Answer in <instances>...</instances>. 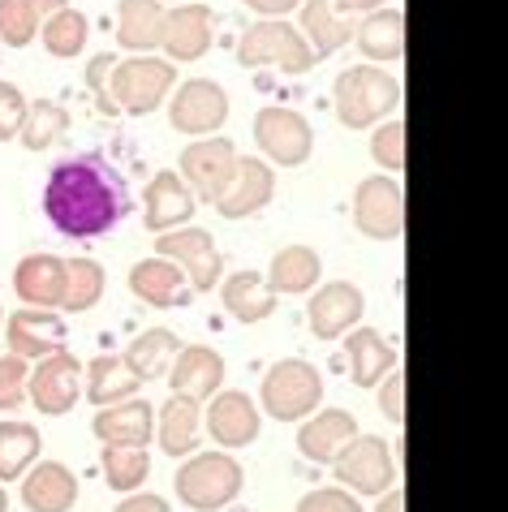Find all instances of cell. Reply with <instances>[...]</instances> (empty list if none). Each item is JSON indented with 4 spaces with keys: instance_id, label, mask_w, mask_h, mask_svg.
<instances>
[{
    "instance_id": "6da1fadb",
    "label": "cell",
    "mask_w": 508,
    "mask_h": 512,
    "mask_svg": "<svg viewBox=\"0 0 508 512\" xmlns=\"http://www.w3.org/2000/svg\"><path fill=\"white\" fill-rule=\"evenodd\" d=\"M130 186L121 168L104 155H69L56 160L44 186V211L65 237H104L130 216Z\"/></svg>"
},
{
    "instance_id": "7a4b0ae2",
    "label": "cell",
    "mask_w": 508,
    "mask_h": 512,
    "mask_svg": "<svg viewBox=\"0 0 508 512\" xmlns=\"http://www.w3.org/2000/svg\"><path fill=\"white\" fill-rule=\"evenodd\" d=\"M332 99H336V117H341V125L366 130V125L384 121L388 112L401 104V82L392 74H384L379 65H354L336 78Z\"/></svg>"
},
{
    "instance_id": "3957f363",
    "label": "cell",
    "mask_w": 508,
    "mask_h": 512,
    "mask_svg": "<svg viewBox=\"0 0 508 512\" xmlns=\"http://www.w3.org/2000/svg\"><path fill=\"white\" fill-rule=\"evenodd\" d=\"M177 500L194 512H216L242 491V465L229 452H199L177 469Z\"/></svg>"
},
{
    "instance_id": "277c9868",
    "label": "cell",
    "mask_w": 508,
    "mask_h": 512,
    "mask_svg": "<svg viewBox=\"0 0 508 512\" xmlns=\"http://www.w3.org/2000/svg\"><path fill=\"white\" fill-rule=\"evenodd\" d=\"M168 87H177V69L173 61H160V56H130V61H117L108 74V95L117 112H155L164 104Z\"/></svg>"
},
{
    "instance_id": "5b68a950",
    "label": "cell",
    "mask_w": 508,
    "mask_h": 512,
    "mask_svg": "<svg viewBox=\"0 0 508 512\" xmlns=\"http://www.w3.org/2000/svg\"><path fill=\"white\" fill-rule=\"evenodd\" d=\"M319 396H323L319 371L310 362H298V358L276 362L272 371L263 375V388H259V401H263V409L276 422H302V418H310V414H315V405H319Z\"/></svg>"
},
{
    "instance_id": "8992f818",
    "label": "cell",
    "mask_w": 508,
    "mask_h": 512,
    "mask_svg": "<svg viewBox=\"0 0 508 512\" xmlns=\"http://www.w3.org/2000/svg\"><path fill=\"white\" fill-rule=\"evenodd\" d=\"M237 61H242L246 69L276 65L280 74H306V69L315 65V56H310L306 39L293 31L289 22L263 18L242 35V44H237Z\"/></svg>"
},
{
    "instance_id": "52a82bcc",
    "label": "cell",
    "mask_w": 508,
    "mask_h": 512,
    "mask_svg": "<svg viewBox=\"0 0 508 512\" xmlns=\"http://www.w3.org/2000/svg\"><path fill=\"white\" fill-rule=\"evenodd\" d=\"M336 478L358 495H384L397 482V452L375 435H354L349 444L332 457Z\"/></svg>"
},
{
    "instance_id": "ba28073f",
    "label": "cell",
    "mask_w": 508,
    "mask_h": 512,
    "mask_svg": "<svg viewBox=\"0 0 508 512\" xmlns=\"http://www.w3.org/2000/svg\"><path fill=\"white\" fill-rule=\"evenodd\" d=\"M237 160H242V155H237V147L229 138H199L181 151V181L190 186L194 198L216 203V198L229 190Z\"/></svg>"
},
{
    "instance_id": "9c48e42d",
    "label": "cell",
    "mask_w": 508,
    "mask_h": 512,
    "mask_svg": "<svg viewBox=\"0 0 508 512\" xmlns=\"http://www.w3.org/2000/svg\"><path fill=\"white\" fill-rule=\"evenodd\" d=\"M254 142L280 168H298L315 151V134H310L302 112H293V108H263L254 117Z\"/></svg>"
},
{
    "instance_id": "30bf717a",
    "label": "cell",
    "mask_w": 508,
    "mask_h": 512,
    "mask_svg": "<svg viewBox=\"0 0 508 512\" xmlns=\"http://www.w3.org/2000/svg\"><path fill=\"white\" fill-rule=\"evenodd\" d=\"M168 117H173V125L181 134L211 138L224 121H229V95H224V87L211 82V78H190V82L177 87Z\"/></svg>"
},
{
    "instance_id": "8fae6325",
    "label": "cell",
    "mask_w": 508,
    "mask_h": 512,
    "mask_svg": "<svg viewBox=\"0 0 508 512\" xmlns=\"http://www.w3.org/2000/svg\"><path fill=\"white\" fill-rule=\"evenodd\" d=\"M354 220L366 237L397 241L405 229V194L392 177H366L354 194Z\"/></svg>"
},
{
    "instance_id": "7c38bea8",
    "label": "cell",
    "mask_w": 508,
    "mask_h": 512,
    "mask_svg": "<svg viewBox=\"0 0 508 512\" xmlns=\"http://www.w3.org/2000/svg\"><path fill=\"white\" fill-rule=\"evenodd\" d=\"M82 396V366L74 353H48L39 358V371L31 375V401L39 414H69L74 401Z\"/></svg>"
},
{
    "instance_id": "4fadbf2b",
    "label": "cell",
    "mask_w": 508,
    "mask_h": 512,
    "mask_svg": "<svg viewBox=\"0 0 508 512\" xmlns=\"http://www.w3.org/2000/svg\"><path fill=\"white\" fill-rule=\"evenodd\" d=\"M155 250H160V259H177L181 267H186L194 293H211V284L220 280V254H216V241H211L207 229H173V233H160Z\"/></svg>"
},
{
    "instance_id": "5bb4252c",
    "label": "cell",
    "mask_w": 508,
    "mask_h": 512,
    "mask_svg": "<svg viewBox=\"0 0 508 512\" xmlns=\"http://www.w3.org/2000/svg\"><path fill=\"white\" fill-rule=\"evenodd\" d=\"M9 353L18 358H48V353H61L65 349V336L69 327L56 310H39V306H22L18 315H9Z\"/></svg>"
},
{
    "instance_id": "9a60e30c",
    "label": "cell",
    "mask_w": 508,
    "mask_h": 512,
    "mask_svg": "<svg viewBox=\"0 0 508 512\" xmlns=\"http://www.w3.org/2000/svg\"><path fill=\"white\" fill-rule=\"evenodd\" d=\"M362 310H366V302H362L358 284L332 280V284H323V289L310 297L306 319H310V327H315L319 340H336V336H345L349 327H358Z\"/></svg>"
},
{
    "instance_id": "2e32d148",
    "label": "cell",
    "mask_w": 508,
    "mask_h": 512,
    "mask_svg": "<svg viewBox=\"0 0 508 512\" xmlns=\"http://www.w3.org/2000/svg\"><path fill=\"white\" fill-rule=\"evenodd\" d=\"M91 431L104 439V444H121V448H147L155 435V409L143 396H125L117 405H104L95 414Z\"/></svg>"
},
{
    "instance_id": "e0dca14e",
    "label": "cell",
    "mask_w": 508,
    "mask_h": 512,
    "mask_svg": "<svg viewBox=\"0 0 508 512\" xmlns=\"http://www.w3.org/2000/svg\"><path fill=\"white\" fill-rule=\"evenodd\" d=\"M272 190H276V177L263 160H237V173L229 181V190L216 198V211L224 220H246L272 203Z\"/></svg>"
},
{
    "instance_id": "ac0fdd59",
    "label": "cell",
    "mask_w": 508,
    "mask_h": 512,
    "mask_svg": "<svg viewBox=\"0 0 508 512\" xmlns=\"http://www.w3.org/2000/svg\"><path fill=\"white\" fill-rule=\"evenodd\" d=\"M211 35H216V13L207 5H181L173 13H164V52L173 61H199L211 48Z\"/></svg>"
},
{
    "instance_id": "d6986e66",
    "label": "cell",
    "mask_w": 508,
    "mask_h": 512,
    "mask_svg": "<svg viewBox=\"0 0 508 512\" xmlns=\"http://www.w3.org/2000/svg\"><path fill=\"white\" fill-rule=\"evenodd\" d=\"M65 280H69L65 259H56V254H31L13 272V289H18L26 306L56 310V306H65Z\"/></svg>"
},
{
    "instance_id": "ffe728a7",
    "label": "cell",
    "mask_w": 508,
    "mask_h": 512,
    "mask_svg": "<svg viewBox=\"0 0 508 512\" xmlns=\"http://www.w3.org/2000/svg\"><path fill=\"white\" fill-rule=\"evenodd\" d=\"M194 203H199V198L190 194V186L181 181L177 168H164V173H155L151 186H147V229L173 233L177 224H190Z\"/></svg>"
},
{
    "instance_id": "44dd1931",
    "label": "cell",
    "mask_w": 508,
    "mask_h": 512,
    "mask_svg": "<svg viewBox=\"0 0 508 512\" xmlns=\"http://www.w3.org/2000/svg\"><path fill=\"white\" fill-rule=\"evenodd\" d=\"M168 379H173L177 396L207 401V396L224 383V358L216 349H207V345H181L173 366H168Z\"/></svg>"
},
{
    "instance_id": "7402d4cb",
    "label": "cell",
    "mask_w": 508,
    "mask_h": 512,
    "mask_svg": "<svg viewBox=\"0 0 508 512\" xmlns=\"http://www.w3.org/2000/svg\"><path fill=\"white\" fill-rule=\"evenodd\" d=\"M207 431L224 448H246L259 439V409L246 392H220L207 409Z\"/></svg>"
},
{
    "instance_id": "603a6c76",
    "label": "cell",
    "mask_w": 508,
    "mask_h": 512,
    "mask_svg": "<svg viewBox=\"0 0 508 512\" xmlns=\"http://www.w3.org/2000/svg\"><path fill=\"white\" fill-rule=\"evenodd\" d=\"M354 435H358V422L349 409H323V414H315L298 431V448H302V457H310L315 465H332V457Z\"/></svg>"
},
{
    "instance_id": "cb8c5ba5",
    "label": "cell",
    "mask_w": 508,
    "mask_h": 512,
    "mask_svg": "<svg viewBox=\"0 0 508 512\" xmlns=\"http://www.w3.org/2000/svg\"><path fill=\"white\" fill-rule=\"evenodd\" d=\"M78 500V482L61 461H44L22 478V504L31 512H69Z\"/></svg>"
},
{
    "instance_id": "d4e9b609",
    "label": "cell",
    "mask_w": 508,
    "mask_h": 512,
    "mask_svg": "<svg viewBox=\"0 0 508 512\" xmlns=\"http://www.w3.org/2000/svg\"><path fill=\"white\" fill-rule=\"evenodd\" d=\"M130 289L155 310L186 306L194 297V293H186V276H181V267L173 259H147V263L130 267Z\"/></svg>"
},
{
    "instance_id": "484cf974",
    "label": "cell",
    "mask_w": 508,
    "mask_h": 512,
    "mask_svg": "<svg viewBox=\"0 0 508 512\" xmlns=\"http://www.w3.org/2000/svg\"><path fill=\"white\" fill-rule=\"evenodd\" d=\"M199 435H203L199 401L173 392V401H164L160 418H155V439H160V448L168 457H190V452L199 448Z\"/></svg>"
},
{
    "instance_id": "4316f807",
    "label": "cell",
    "mask_w": 508,
    "mask_h": 512,
    "mask_svg": "<svg viewBox=\"0 0 508 512\" xmlns=\"http://www.w3.org/2000/svg\"><path fill=\"white\" fill-rule=\"evenodd\" d=\"M345 362H349V379L358 388H375L388 371H397V349L379 332H371V327H358L345 340Z\"/></svg>"
},
{
    "instance_id": "83f0119b",
    "label": "cell",
    "mask_w": 508,
    "mask_h": 512,
    "mask_svg": "<svg viewBox=\"0 0 508 512\" xmlns=\"http://www.w3.org/2000/svg\"><path fill=\"white\" fill-rule=\"evenodd\" d=\"M117 44L125 52H151L164 44V9L160 0H121L117 9Z\"/></svg>"
},
{
    "instance_id": "f1b7e54d",
    "label": "cell",
    "mask_w": 508,
    "mask_h": 512,
    "mask_svg": "<svg viewBox=\"0 0 508 512\" xmlns=\"http://www.w3.org/2000/svg\"><path fill=\"white\" fill-rule=\"evenodd\" d=\"M224 310H229L233 319H242V323H263L267 315L276 310V293L267 289V276L259 272H237L224 280Z\"/></svg>"
},
{
    "instance_id": "f546056e",
    "label": "cell",
    "mask_w": 508,
    "mask_h": 512,
    "mask_svg": "<svg viewBox=\"0 0 508 512\" xmlns=\"http://www.w3.org/2000/svg\"><path fill=\"white\" fill-rule=\"evenodd\" d=\"M323 272L319 254L310 246H285L267 267V289L272 293H310Z\"/></svg>"
},
{
    "instance_id": "4dcf8cb0",
    "label": "cell",
    "mask_w": 508,
    "mask_h": 512,
    "mask_svg": "<svg viewBox=\"0 0 508 512\" xmlns=\"http://www.w3.org/2000/svg\"><path fill=\"white\" fill-rule=\"evenodd\" d=\"M177 349H181V340L168 332V327H151V332H143L130 349L121 353V358H125V366H130V371L138 375V383H147V379L168 375V366H173Z\"/></svg>"
},
{
    "instance_id": "1f68e13d",
    "label": "cell",
    "mask_w": 508,
    "mask_h": 512,
    "mask_svg": "<svg viewBox=\"0 0 508 512\" xmlns=\"http://www.w3.org/2000/svg\"><path fill=\"white\" fill-rule=\"evenodd\" d=\"M302 31L310 35V56L323 61V56H332L341 44H349V35H354V26L345 18H336V5L332 0H306L302 5Z\"/></svg>"
},
{
    "instance_id": "d6a6232c",
    "label": "cell",
    "mask_w": 508,
    "mask_h": 512,
    "mask_svg": "<svg viewBox=\"0 0 508 512\" xmlns=\"http://www.w3.org/2000/svg\"><path fill=\"white\" fill-rule=\"evenodd\" d=\"M358 48L371 61H401L405 56V18L401 9H371V18L362 22V31L354 35Z\"/></svg>"
},
{
    "instance_id": "836d02e7",
    "label": "cell",
    "mask_w": 508,
    "mask_h": 512,
    "mask_svg": "<svg viewBox=\"0 0 508 512\" xmlns=\"http://www.w3.org/2000/svg\"><path fill=\"white\" fill-rule=\"evenodd\" d=\"M138 392V375L125 366V358H95L91 362V371H87V401L95 405H117L125 401V396H134Z\"/></svg>"
},
{
    "instance_id": "e575fe53",
    "label": "cell",
    "mask_w": 508,
    "mask_h": 512,
    "mask_svg": "<svg viewBox=\"0 0 508 512\" xmlns=\"http://www.w3.org/2000/svg\"><path fill=\"white\" fill-rule=\"evenodd\" d=\"M39 457V431L26 422H0V482L22 478Z\"/></svg>"
},
{
    "instance_id": "d590c367",
    "label": "cell",
    "mask_w": 508,
    "mask_h": 512,
    "mask_svg": "<svg viewBox=\"0 0 508 512\" xmlns=\"http://www.w3.org/2000/svg\"><path fill=\"white\" fill-rule=\"evenodd\" d=\"M104 482L112 491H121V495H130L138 491L147 482L151 474V457H147V448H121V444H104Z\"/></svg>"
},
{
    "instance_id": "8d00e7d4",
    "label": "cell",
    "mask_w": 508,
    "mask_h": 512,
    "mask_svg": "<svg viewBox=\"0 0 508 512\" xmlns=\"http://www.w3.org/2000/svg\"><path fill=\"white\" fill-rule=\"evenodd\" d=\"M69 130V112L61 104H52V99H39V104L26 108V117H22V142L31 151H48L56 138H61Z\"/></svg>"
},
{
    "instance_id": "74e56055",
    "label": "cell",
    "mask_w": 508,
    "mask_h": 512,
    "mask_svg": "<svg viewBox=\"0 0 508 512\" xmlns=\"http://www.w3.org/2000/svg\"><path fill=\"white\" fill-rule=\"evenodd\" d=\"M65 306L61 310H91L95 302H100V293H104V267L95 263V259H65Z\"/></svg>"
},
{
    "instance_id": "f35d334b",
    "label": "cell",
    "mask_w": 508,
    "mask_h": 512,
    "mask_svg": "<svg viewBox=\"0 0 508 512\" xmlns=\"http://www.w3.org/2000/svg\"><path fill=\"white\" fill-rule=\"evenodd\" d=\"M44 48L52 56H78L87 48V18L78 9H56L52 18H44Z\"/></svg>"
},
{
    "instance_id": "ab89813d",
    "label": "cell",
    "mask_w": 508,
    "mask_h": 512,
    "mask_svg": "<svg viewBox=\"0 0 508 512\" xmlns=\"http://www.w3.org/2000/svg\"><path fill=\"white\" fill-rule=\"evenodd\" d=\"M39 26V9L35 0H0V39L9 48H26L35 39Z\"/></svg>"
},
{
    "instance_id": "60d3db41",
    "label": "cell",
    "mask_w": 508,
    "mask_h": 512,
    "mask_svg": "<svg viewBox=\"0 0 508 512\" xmlns=\"http://www.w3.org/2000/svg\"><path fill=\"white\" fill-rule=\"evenodd\" d=\"M371 155L384 168H392V173H401L405 168V125L401 121H388L384 130H375L371 138Z\"/></svg>"
},
{
    "instance_id": "b9f144b4",
    "label": "cell",
    "mask_w": 508,
    "mask_h": 512,
    "mask_svg": "<svg viewBox=\"0 0 508 512\" xmlns=\"http://www.w3.org/2000/svg\"><path fill=\"white\" fill-rule=\"evenodd\" d=\"M26 401V358L5 353L0 358V409H13Z\"/></svg>"
},
{
    "instance_id": "7bdbcfd3",
    "label": "cell",
    "mask_w": 508,
    "mask_h": 512,
    "mask_svg": "<svg viewBox=\"0 0 508 512\" xmlns=\"http://www.w3.org/2000/svg\"><path fill=\"white\" fill-rule=\"evenodd\" d=\"M22 117H26V99L18 87H9V82H0V142L13 138L22 130Z\"/></svg>"
},
{
    "instance_id": "ee69618b",
    "label": "cell",
    "mask_w": 508,
    "mask_h": 512,
    "mask_svg": "<svg viewBox=\"0 0 508 512\" xmlns=\"http://www.w3.org/2000/svg\"><path fill=\"white\" fill-rule=\"evenodd\" d=\"M298 512H362V504H358V500H349V491L319 487V491H310L306 500L298 504Z\"/></svg>"
},
{
    "instance_id": "f6af8a7d",
    "label": "cell",
    "mask_w": 508,
    "mask_h": 512,
    "mask_svg": "<svg viewBox=\"0 0 508 512\" xmlns=\"http://www.w3.org/2000/svg\"><path fill=\"white\" fill-rule=\"evenodd\" d=\"M112 65H117V56H95L91 61V69H87V87H91V95H95V104H100V112H117V104H112V95H108V74H112Z\"/></svg>"
},
{
    "instance_id": "bcb514c9",
    "label": "cell",
    "mask_w": 508,
    "mask_h": 512,
    "mask_svg": "<svg viewBox=\"0 0 508 512\" xmlns=\"http://www.w3.org/2000/svg\"><path fill=\"white\" fill-rule=\"evenodd\" d=\"M405 375L401 371H392L388 375V388H384V396H379V405H384V414L392 418V422H405Z\"/></svg>"
},
{
    "instance_id": "7dc6e473",
    "label": "cell",
    "mask_w": 508,
    "mask_h": 512,
    "mask_svg": "<svg viewBox=\"0 0 508 512\" xmlns=\"http://www.w3.org/2000/svg\"><path fill=\"white\" fill-rule=\"evenodd\" d=\"M117 512H173V508H168V500H160V495H134L130 491V500H121L117 504Z\"/></svg>"
},
{
    "instance_id": "c3c4849f",
    "label": "cell",
    "mask_w": 508,
    "mask_h": 512,
    "mask_svg": "<svg viewBox=\"0 0 508 512\" xmlns=\"http://www.w3.org/2000/svg\"><path fill=\"white\" fill-rule=\"evenodd\" d=\"M246 5L259 13V18H285L289 9H298L302 0H246Z\"/></svg>"
},
{
    "instance_id": "681fc988",
    "label": "cell",
    "mask_w": 508,
    "mask_h": 512,
    "mask_svg": "<svg viewBox=\"0 0 508 512\" xmlns=\"http://www.w3.org/2000/svg\"><path fill=\"white\" fill-rule=\"evenodd\" d=\"M341 13H371V9H384V0H332Z\"/></svg>"
},
{
    "instance_id": "f907efd6",
    "label": "cell",
    "mask_w": 508,
    "mask_h": 512,
    "mask_svg": "<svg viewBox=\"0 0 508 512\" xmlns=\"http://www.w3.org/2000/svg\"><path fill=\"white\" fill-rule=\"evenodd\" d=\"M379 512H405V495L388 491V500H379Z\"/></svg>"
},
{
    "instance_id": "816d5d0a",
    "label": "cell",
    "mask_w": 508,
    "mask_h": 512,
    "mask_svg": "<svg viewBox=\"0 0 508 512\" xmlns=\"http://www.w3.org/2000/svg\"><path fill=\"white\" fill-rule=\"evenodd\" d=\"M0 512H9V495H5V487H0Z\"/></svg>"
}]
</instances>
